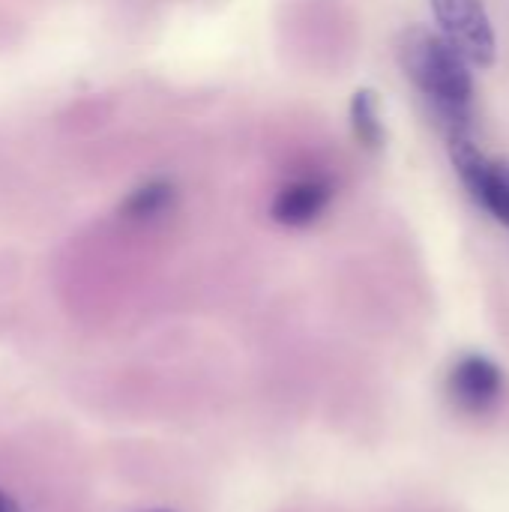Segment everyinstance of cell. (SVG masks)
Instances as JSON below:
<instances>
[{"mask_svg":"<svg viewBox=\"0 0 509 512\" xmlns=\"http://www.w3.org/2000/svg\"><path fill=\"white\" fill-rule=\"evenodd\" d=\"M396 57L447 141L477 138L471 63L435 30L408 27L396 39Z\"/></svg>","mask_w":509,"mask_h":512,"instance_id":"1","label":"cell"},{"mask_svg":"<svg viewBox=\"0 0 509 512\" xmlns=\"http://www.w3.org/2000/svg\"><path fill=\"white\" fill-rule=\"evenodd\" d=\"M432 12L441 27V36L471 66L486 69L495 63L498 42L483 0H432Z\"/></svg>","mask_w":509,"mask_h":512,"instance_id":"2","label":"cell"},{"mask_svg":"<svg viewBox=\"0 0 509 512\" xmlns=\"http://www.w3.org/2000/svg\"><path fill=\"white\" fill-rule=\"evenodd\" d=\"M453 165L468 189V195L501 225L509 228V162L492 159L477 147V138L450 141Z\"/></svg>","mask_w":509,"mask_h":512,"instance_id":"3","label":"cell"},{"mask_svg":"<svg viewBox=\"0 0 509 512\" xmlns=\"http://www.w3.org/2000/svg\"><path fill=\"white\" fill-rule=\"evenodd\" d=\"M330 201H333V183L321 174H306V177H294L285 186H279V192L273 195V204H270V216L276 225L306 228L324 216Z\"/></svg>","mask_w":509,"mask_h":512,"instance_id":"4","label":"cell"},{"mask_svg":"<svg viewBox=\"0 0 509 512\" xmlns=\"http://www.w3.org/2000/svg\"><path fill=\"white\" fill-rule=\"evenodd\" d=\"M450 393L465 411H471V414L486 411L501 396V369L492 360L471 354L456 363V369L450 375Z\"/></svg>","mask_w":509,"mask_h":512,"instance_id":"5","label":"cell"},{"mask_svg":"<svg viewBox=\"0 0 509 512\" xmlns=\"http://www.w3.org/2000/svg\"><path fill=\"white\" fill-rule=\"evenodd\" d=\"M177 204V186L165 177H150L144 183H138L123 201H120V216L126 222H159L162 216H168Z\"/></svg>","mask_w":509,"mask_h":512,"instance_id":"6","label":"cell"},{"mask_svg":"<svg viewBox=\"0 0 509 512\" xmlns=\"http://www.w3.org/2000/svg\"><path fill=\"white\" fill-rule=\"evenodd\" d=\"M351 129L357 141L366 150H381L384 147V120H381V105L375 90H357L351 99Z\"/></svg>","mask_w":509,"mask_h":512,"instance_id":"7","label":"cell"},{"mask_svg":"<svg viewBox=\"0 0 509 512\" xmlns=\"http://www.w3.org/2000/svg\"><path fill=\"white\" fill-rule=\"evenodd\" d=\"M0 512H21V507H18V504H15L3 489H0Z\"/></svg>","mask_w":509,"mask_h":512,"instance_id":"8","label":"cell"}]
</instances>
